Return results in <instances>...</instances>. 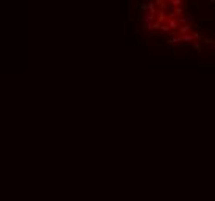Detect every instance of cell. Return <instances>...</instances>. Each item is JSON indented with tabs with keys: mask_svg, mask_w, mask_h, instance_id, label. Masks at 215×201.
<instances>
[{
	"mask_svg": "<svg viewBox=\"0 0 215 201\" xmlns=\"http://www.w3.org/2000/svg\"><path fill=\"white\" fill-rule=\"evenodd\" d=\"M190 28H192L190 25H183L180 28V33H187V31H190Z\"/></svg>",
	"mask_w": 215,
	"mask_h": 201,
	"instance_id": "1",
	"label": "cell"
},
{
	"mask_svg": "<svg viewBox=\"0 0 215 201\" xmlns=\"http://www.w3.org/2000/svg\"><path fill=\"white\" fill-rule=\"evenodd\" d=\"M167 25H169V28H177V26H178V22H177V20H170Z\"/></svg>",
	"mask_w": 215,
	"mask_h": 201,
	"instance_id": "2",
	"label": "cell"
},
{
	"mask_svg": "<svg viewBox=\"0 0 215 201\" xmlns=\"http://www.w3.org/2000/svg\"><path fill=\"white\" fill-rule=\"evenodd\" d=\"M170 3H172L173 6H177V8H178V6L181 5V0H172V2H170Z\"/></svg>",
	"mask_w": 215,
	"mask_h": 201,
	"instance_id": "3",
	"label": "cell"
},
{
	"mask_svg": "<svg viewBox=\"0 0 215 201\" xmlns=\"http://www.w3.org/2000/svg\"><path fill=\"white\" fill-rule=\"evenodd\" d=\"M181 14H183V10H181V8H177V10H175V16L180 17Z\"/></svg>",
	"mask_w": 215,
	"mask_h": 201,
	"instance_id": "4",
	"label": "cell"
},
{
	"mask_svg": "<svg viewBox=\"0 0 215 201\" xmlns=\"http://www.w3.org/2000/svg\"><path fill=\"white\" fill-rule=\"evenodd\" d=\"M161 29H163V31H169L170 28H169V25H163V26H161Z\"/></svg>",
	"mask_w": 215,
	"mask_h": 201,
	"instance_id": "5",
	"label": "cell"
}]
</instances>
